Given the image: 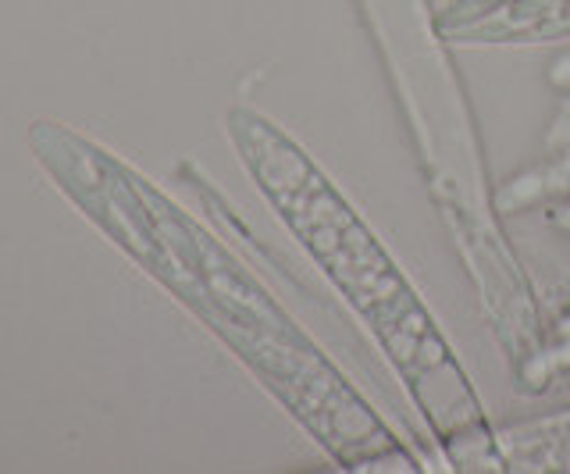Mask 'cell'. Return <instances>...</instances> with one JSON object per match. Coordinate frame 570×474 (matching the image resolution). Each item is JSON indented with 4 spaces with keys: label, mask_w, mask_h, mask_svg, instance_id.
<instances>
[{
    "label": "cell",
    "mask_w": 570,
    "mask_h": 474,
    "mask_svg": "<svg viewBox=\"0 0 570 474\" xmlns=\"http://www.w3.org/2000/svg\"><path fill=\"white\" fill-rule=\"evenodd\" d=\"M232 139L239 144L261 192L275 204L278 218L289 225L293 236H299L303 250L317 260L332 286L364 318L371 336L382 343L389 364L417 399L428 425L445 443L471 438V428L485 421H481L468 372L445 346L414 286L392 265L382 243L367 233L343 192L299 144L261 115H232Z\"/></svg>",
    "instance_id": "1"
}]
</instances>
